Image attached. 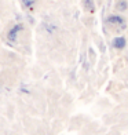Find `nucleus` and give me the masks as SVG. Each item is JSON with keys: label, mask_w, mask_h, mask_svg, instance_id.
Masks as SVG:
<instances>
[{"label": "nucleus", "mask_w": 128, "mask_h": 135, "mask_svg": "<svg viewBox=\"0 0 128 135\" xmlns=\"http://www.w3.org/2000/svg\"><path fill=\"white\" fill-rule=\"evenodd\" d=\"M83 7L90 11V13H94L95 11V3H94V0H84L83 2Z\"/></svg>", "instance_id": "5"}, {"label": "nucleus", "mask_w": 128, "mask_h": 135, "mask_svg": "<svg viewBox=\"0 0 128 135\" xmlns=\"http://www.w3.org/2000/svg\"><path fill=\"white\" fill-rule=\"evenodd\" d=\"M107 23H110V25H114V26H120L121 29L125 28V20L121 15H117V14H112L107 17Z\"/></svg>", "instance_id": "1"}, {"label": "nucleus", "mask_w": 128, "mask_h": 135, "mask_svg": "<svg viewBox=\"0 0 128 135\" xmlns=\"http://www.w3.org/2000/svg\"><path fill=\"white\" fill-rule=\"evenodd\" d=\"M128 8V2L127 0H117L116 2V10L120 11V13H124Z\"/></svg>", "instance_id": "4"}, {"label": "nucleus", "mask_w": 128, "mask_h": 135, "mask_svg": "<svg viewBox=\"0 0 128 135\" xmlns=\"http://www.w3.org/2000/svg\"><path fill=\"white\" fill-rule=\"evenodd\" d=\"M22 29H23V25H21V23H18V25L13 26V28L8 30V33H7V39L10 41H15L17 40V35L19 33Z\"/></svg>", "instance_id": "2"}, {"label": "nucleus", "mask_w": 128, "mask_h": 135, "mask_svg": "<svg viewBox=\"0 0 128 135\" xmlns=\"http://www.w3.org/2000/svg\"><path fill=\"white\" fill-rule=\"evenodd\" d=\"M22 4L25 7H30L32 4H35V0H22Z\"/></svg>", "instance_id": "6"}, {"label": "nucleus", "mask_w": 128, "mask_h": 135, "mask_svg": "<svg viewBox=\"0 0 128 135\" xmlns=\"http://www.w3.org/2000/svg\"><path fill=\"white\" fill-rule=\"evenodd\" d=\"M112 46H113V48H116V50H123V48H125V46H127V40H125V37H123V36H117V37H114L112 40Z\"/></svg>", "instance_id": "3"}]
</instances>
